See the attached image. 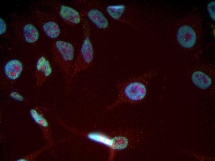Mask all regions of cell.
Listing matches in <instances>:
<instances>
[{"label": "cell", "instance_id": "6da1fadb", "mask_svg": "<svg viewBox=\"0 0 215 161\" xmlns=\"http://www.w3.org/2000/svg\"><path fill=\"white\" fill-rule=\"evenodd\" d=\"M202 33L201 17L197 13H192L179 23L175 33V41L182 48L191 49L201 41Z\"/></svg>", "mask_w": 215, "mask_h": 161}, {"label": "cell", "instance_id": "7a4b0ae2", "mask_svg": "<svg viewBox=\"0 0 215 161\" xmlns=\"http://www.w3.org/2000/svg\"><path fill=\"white\" fill-rule=\"evenodd\" d=\"M152 73L131 77L119 83L117 85L120 90L118 98L113 106L125 103H136L142 100L146 96L148 83L152 76Z\"/></svg>", "mask_w": 215, "mask_h": 161}, {"label": "cell", "instance_id": "3957f363", "mask_svg": "<svg viewBox=\"0 0 215 161\" xmlns=\"http://www.w3.org/2000/svg\"><path fill=\"white\" fill-rule=\"evenodd\" d=\"M82 26L83 40L73 67L71 78L78 73L90 68L93 63L94 51L90 37L89 24L87 19H83Z\"/></svg>", "mask_w": 215, "mask_h": 161}, {"label": "cell", "instance_id": "277c9868", "mask_svg": "<svg viewBox=\"0 0 215 161\" xmlns=\"http://www.w3.org/2000/svg\"><path fill=\"white\" fill-rule=\"evenodd\" d=\"M52 52L55 64L67 79L71 78L74 54L73 45L66 41L57 40L53 45Z\"/></svg>", "mask_w": 215, "mask_h": 161}, {"label": "cell", "instance_id": "5b68a950", "mask_svg": "<svg viewBox=\"0 0 215 161\" xmlns=\"http://www.w3.org/2000/svg\"><path fill=\"white\" fill-rule=\"evenodd\" d=\"M52 6L57 11L61 19L69 25L74 26L83 20V15L70 6L55 2L52 4Z\"/></svg>", "mask_w": 215, "mask_h": 161}, {"label": "cell", "instance_id": "8992f818", "mask_svg": "<svg viewBox=\"0 0 215 161\" xmlns=\"http://www.w3.org/2000/svg\"><path fill=\"white\" fill-rule=\"evenodd\" d=\"M35 76L37 85H41L51 75L52 69L48 59L44 56H40L36 64Z\"/></svg>", "mask_w": 215, "mask_h": 161}, {"label": "cell", "instance_id": "52a82bcc", "mask_svg": "<svg viewBox=\"0 0 215 161\" xmlns=\"http://www.w3.org/2000/svg\"><path fill=\"white\" fill-rule=\"evenodd\" d=\"M23 68V65L20 61L17 59H12L8 61L5 64L3 67V72L7 79L14 80L19 77Z\"/></svg>", "mask_w": 215, "mask_h": 161}, {"label": "cell", "instance_id": "ba28073f", "mask_svg": "<svg viewBox=\"0 0 215 161\" xmlns=\"http://www.w3.org/2000/svg\"><path fill=\"white\" fill-rule=\"evenodd\" d=\"M86 11L85 13L87 18L98 28L104 29L108 28V21L101 11L92 8L88 9Z\"/></svg>", "mask_w": 215, "mask_h": 161}, {"label": "cell", "instance_id": "9c48e42d", "mask_svg": "<svg viewBox=\"0 0 215 161\" xmlns=\"http://www.w3.org/2000/svg\"><path fill=\"white\" fill-rule=\"evenodd\" d=\"M191 80L195 85L201 89L208 88L212 83L211 78L206 74L200 70L196 71L192 73Z\"/></svg>", "mask_w": 215, "mask_h": 161}, {"label": "cell", "instance_id": "30bf717a", "mask_svg": "<svg viewBox=\"0 0 215 161\" xmlns=\"http://www.w3.org/2000/svg\"><path fill=\"white\" fill-rule=\"evenodd\" d=\"M42 30L46 36L51 39L57 38L61 33V29L58 24L55 21L48 20L42 24Z\"/></svg>", "mask_w": 215, "mask_h": 161}, {"label": "cell", "instance_id": "8fae6325", "mask_svg": "<svg viewBox=\"0 0 215 161\" xmlns=\"http://www.w3.org/2000/svg\"><path fill=\"white\" fill-rule=\"evenodd\" d=\"M22 33L24 39L27 43L32 44L38 41L39 33L36 27L32 24H25L22 28Z\"/></svg>", "mask_w": 215, "mask_h": 161}, {"label": "cell", "instance_id": "7c38bea8", "mask_svg": "<svg viewBox=\"0 0 215 161\" xmlns=\"http://www.w3.org/2000/svg\"><path fill=\"white\" fill-rule=\"evenodd\" d=\"M29 113L32 118L40 127L43 133L47 131L48 123L41 110L38 107H34L30 110Z\"/></svg>", "mask_w": 215, "mask_h": 161}, {"label": "cell", "instance_id": "4fadbf2b", "mask_svg": "<svg viewBox=\"0 0 215 161\" xmlns=\"http://www.w3.org/2000/svg\"><path fill=\"white\" fill-rule=\"evenodd\" d=\"M91 140L101 143L112 148L113 143V138L110 139L106 136L98 133H91L87 135Z\"/></svg>", "mask_w": 215, "mask_h": 161}, {"label": "cell", "instance_id": "5bb4252c", "mask_svg": "<svg viewBox=\"0 0 215 161\" xmlns=\"http://www.w3.org/2000/svg\"><path fill=\"white\" fill-rule=\"evenodd\" d=\"M125 7L123 5L109 6L106 8V11L109 15L114 20L120 18L124 11Z\"/></svg>", "mask_w": 215, "mask_h": 161}, {"label": "cell", "instance_id": "9a60e30c", "mask_svg": "<svg viewBox=\"0 0 215 161\" xmlns=\"http://www.w3.org/2000/svg\"><path fill=\"white\" fill-rule=\"evenodd\" d=\"M207 10L211 18L215 21V1L210 2L207 4Z\"/></svg>", "mask_w": 215, "mask_h": 161}, {"label": "cell", "instance_id": "2e32d148", "mask_svg": "<svg viewBox=\"0 0 215 161\" xmlns=\"http://www.w3.org/2000/svg\"><path fill=\"white\" fill-rule=\"evenodd\" d=\"M9 96L11 98L19 102H22L24 100V97L18 92L13 91L9 94Z\"/></svg>", "mask_w": 215, "mask_h": 161}, {"label": "cell", "instance_id": "e0dca14e", "mask_svg": "<svg viewBox=\"0 0 215 161\" xmlns=\"http://www.w3.org/2000/svg\"><path fill=\"white\" fill-rule=\"evenodd\" d=\"M6 30V23L4 20L0 18V34L2 35L4 33Z\"/></svg>", "mask_w": 215, "mask_h": 161}]
</instances>
